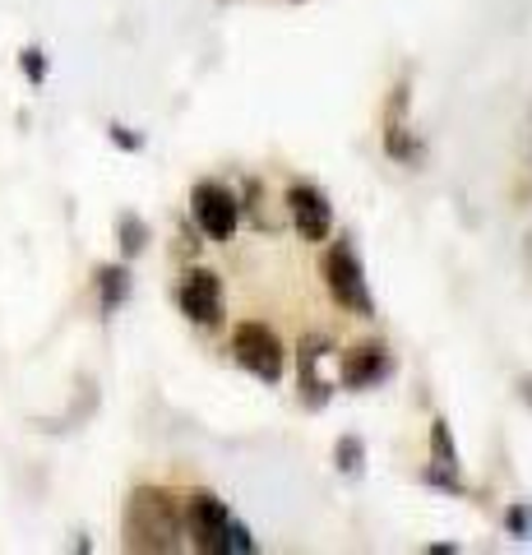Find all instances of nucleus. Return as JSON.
<instances>
[{
    "label": "nucleus",
    "instance_id": "nucleus-6",
    "mask_svg": "<svg viewBox=\"0 0 532 555\" xmlns=\"http://www.w3.org/2000/svg\"><path fill=\"white\" fill-rule=\"evenodd\" d=\"M177 301L185 310V320L199 324V328H218L222 320H228V292H222V278L213 269H191L185 273Z\"/></svg>",
    "mask_w": 532,
    "mask_h": 555
},
{
    "label": "nucleus",
    "instance_id": "nucleus-15",
    "mask_svg": "<svg viewBox=\"0 0 532 555\" xmlns=\"http://www.w3.org/2000/svg\"><path fill=\"white\" fill-rule=\"evenodd\" d=\"M112 139H116L121 149H140V134H126L121 126H112Z\"/></svg>",
    "mask_w": 532,
    "mask_h": 555
},
{
    "label": "nucleus",
    "instance_id": "nucleus-7",
    "mask_svg": "<svg viewBox=\"0 0 532 555\" xmlns=\"http://www.w3.org/2000/svg\"><path fill=\"white\" fill-rule=\"evenodd\" d=\"M287 214H291V222H297L301 241H311V246L329 241V232H334V208H329V199H324L315 185H291L287 190Z\"/></svg>",
    "mask_w": 532,
    "mask_h": 555
},
{
    "label": "nucleus",
    "instance_id": "nucleus-16",
    "mask_svg": "<svg viewBox=\"0 0 532 555\" xmlns=\"http://www.w3.org/2000/svg\"><path fill=\"white\" fill-rule=\"evenodd\" d=\"M519 393H523L528 403H532V375H528V379H519Z\"/></svg>",
    "mask_w": 532,
    "mask_h": 555
},
{
    "label": "nucleus",
    "instance_id": "nucleus-12",
    "mask_svg": "<svg viewBox=\"0 0 532 555\" xmlns=\"http://www.w3.org/2000/svg\"><path fill=\"white\" fill-rule=\"evenodd\" d=\"M362 459H366V444L362 440H352V436H342L338 440V473H362Z\"/></svg>",
    "mask_w": 532,
    "mask_h": 555
},
{
    "label": "nucleus",
    "instance_id": "nucleus-4",
    "mask_svg": "<svg viewBox=\"0 0 532 555\" xmlns=\"http://www.w3.org/2000/svg\"><path fill=\"white\" fill-rule=\"evenodd\" d=\"M232 352H236V366H246L250 375H260L264 385H278V379H283L287 352H283V343H278V334H273L269 324H260V320L236 324Z\"/></svg>",
    "mask_w": 532,
    "mask_h": 555
},
{
    "label": "nucleus",
    "instance_id": "nucleus-2",
    "mask_svg": "<svg viewBox=\"0 0 532 555\" xmlns=\"http://www.w3.org/2000/svg\"><path fill=\"white\" fill-rule=\"evenodd\" d=\"M185 537H191V546L204 551V555H246V551H255L250 528L236 524L232 509L209 491H195L191 500H185Z\"/></svg>",
    "mask_w": 532,
    "mask_h": 555
},
{
    "label": "nucleus",
    "instance_id": "nucleus-8",
    "mask_svg": "<svg viewBox=\"0 0 532 555\" xmlns=\"http://www.w3.org/2000/svg\"><path fill=\"white\" fill-rule=\"evenodd\" d=\"M389 375H393V357L380 343L342 352V389H371V385H385Z\"/></svg>",
    "mask_w": 532,
    "mask_h": 555
},
{
    "label": "nucleus",
    "instance_id": "nucleus-14",
    "mask_svg": "<svg viewBox=\"0 0 532 555\" xmlns=\"http://www.w3.org/2000/svg\"><path fill=\"white\" fill-rule=\"evenodd\" d=\"M24 69L28 79H42V51H24Z\"/></svg>",
    "mask_w": 532,
    "mask_h": 555
},
{
    "label": "nucleus",
    "instance_id": "nucleus-13",
    "mask_svg": "<svg viewBox=\"0 0 532 555\" xmlns=\"http://www.w3.org/2000/svg\"><path fill=\"white\" fill-rule=\"evenodd\" d=\"M505 528H509L514 537H523V542H532V505H514V509L505 514Z\"/></svg>",
    "mask_w": 532,
    "mask_h": 555
},
{
    "label": "nucleus",
    "instance_id": "nucleus-11",
    "mask_svg": "<svg viewBox=\"0 0 532 555\" xmlns=\"http://www.w3.org/2000/svg\"><path fill=\"white\" fill-rule=\"evenodd\" d=\"M116 232H121V250H126V255H140V250L148 246V222L134 218V214H121Z\"/></svg>",
    "mask_w": 532,
    "mask_h": 555
},
{
    "label": "nucleus",
    "instance_id": "nucleus-10",
    "mask_svg": "<svg viewBox=\"0 0 532 555\" xmlns=\"http://www.w3.org/2000/svg\"><path fill=\"white\" fill-rule=\"evenodd\" d=\"M98 292H102V310H116V306L130 297V273L121 264L98 269Z\"/></svg>",
    "mask_w": 532,
    "mask_h": 555
},
{
    "label": "nucleus",
    "instance_id": "nucleus-3",
    "mask_svg": "<svg viewBox=\"0 0 532 555\" xmlns=\"http://www.w3.org/2000/svg\"><path fill=\"white\" fill-rule=\"evenodd\" d=\"M324 283H329V297L342 310H352V315H362V320L375 315V297L366 287V269H362V259H356L352 236L329 241V250H324Z\"/></svg>",
    "mask_w": 532,
    "mask_h": 555
},
{
    "label": "nucleus",
    "instance_id": "nucleus-1",
    "mask_svg": "<svg viewBox=\"0 0 532 555\" xmlns=\"http://www.w3.org/2000/svg\"><path fill=\"white\" fill-rule=\"evenodd\" d=\"M126 546L130 551H181L185 514L163 486H134L126 500Z\"/></svg>",
    "mask_w": 532,
    "mask_h": 555
},
{
    "label": "nucleus",
    "instance_id": "nucleus-9",
    "mask_svg": "<svg viewBox=\"0 0 532 555\" xmlns=\"http://www.w3.org/2000/svg\"><path fill=\"white\" fill-rule=\"evenodd\" d=\"M324 352V343H315V338H306L301 343V352H297V361H301V393H306V403L311 408H324L329 403V385L315 375V357Z\"/></svg>",
    "mask_w": 532,
    "mask_h": 555
},
{
    "label": "nucleus",
    "instance_id": "nucleus-5",
    "mask_svg": "<svg viewBox=\"0 0 532 555\" xmlns=\"http://www.w3.org/2000/svg\"><path fill=\"white\" fill-rule=\"evenodd\" d=\"M191 214H195V228L209 241H232L236 228H242V204L218 181H199L191 190Z\"/></svg>",
    "mask_w": 532,
    "mask_h": 555
}]
</instances>
